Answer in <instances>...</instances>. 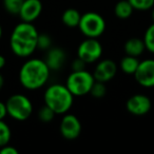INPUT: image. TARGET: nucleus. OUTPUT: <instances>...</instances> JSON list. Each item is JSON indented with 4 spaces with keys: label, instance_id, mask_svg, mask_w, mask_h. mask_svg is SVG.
Instances as JSON below:
<instances>
[{
    "label": "nucleus",
    "instance_id": "obj_1",
    "mask_svg": "<svg viewBox=\"0 0 154 154\" xmlns=\"http://www.w3.org/2000/svg\"><path fill=\"white\" fill-rule=\"evenodd\" d=\"M38 31L31 22L21 21L14 28L10 38L11 50L18 57H29L37 49Z\"/></svg>",
    "mask_w": 154,
    "mask_h": 154
},
{
    "label": "nucleus",
    "instance_id": "obj_2",
    "mask_svg": "<svg viewBox=\"0 0 154 154\" xmlns=\"http://www.w3.org/2000/svg\"><path fill=\"white\" fill-rule=\"evenodd\" d=\"M50 72L51 70L45 60L39 58L29 59L20 68V84L26 90H38L47 84Z\"/></svg>",
    "mask_w": 154,
    "mask_h": 154
},
{
    "label": "nucleus",
    "instance_id": "obj_3",
    "mask_svg": "<svg viewBox=\"0 0 154 154\" xmlns=\"http://www.w3.org/2000/svg\"><path fill=\"white\" fill-rule=\"evenodd\" d=\"M45 105L51 108L56 115L58 114H66L72 108L74 95L71 93L66 85L55 84L50 86L45 90Z\"/></svg>",
    "mask_w": 154,
    "mask_h": 154
},
{
    "label": "nucleus",
    "instance_id": "obj_4",
    "mask_svg": "<svg viewBox=\"0 0 154 154\" xmlns=\"http://www.w3.org/2000/svg\"><path fill=\"white\" fill-rule=\"evenodd\" d=\"M94 82V76L88 71H72L66 78V86L74 96H84L90 93Z\"/></svg>",
    "mask_w": 154,
    "mask_h": 154
},
{
    "label": "nucleus",
    "instance_id": "obj_5",
    "mask_svg": "<svg viewBox=\"0 0 154 154\" xmlns=\"http://www.w3.org/2000/svg\"><path fill=\"white\" fill-rule=\"evenodd\" d=\"M8 115L19 122L26 120L33 113L32 101L23 94H14L5 103Z\"/></svg>",
    "mask_w": 154,
    "mask_h": 154
},
{
    "label": "nucleus",
    "instance_id": "obj_6",
    "mask_svg": "<svg viewBox=\"0 0 154 154\" xmlns=\"http://www.w3.org/2000/svg\"><path fill=\"white\" fill-rule=\"evenodd\" d=\"M80 32L89 38H98L106 30V21L103 17L95 12H88L82 15L79 24Z\"/></svg>",
    "mask_w": 154,
    "mask_h": 154
},
{
    "label": "nucleus",
    "instance_id": "obj_7",
    "mask_svg": "<svg viewBox=\"0 0 154 154\" xmlns=\"http://www.w3.org/2000/svg\"><path fill=\"white\" fill-rule=\"evenodd\" d=\"M103 55V47L97 38L86 37L77 49V57L82 59L87 64L94 63L100 59Z\"/></svg>",
    "mask_w": 154,
    "mask_h": 154
},
{
    "label": "nucleus",
    "instance_id": "obj_8",
    "mask_svg": "<svg viewBox=\"0 0 154 154\" xmlns=\"http://www.w3.org/2000/svg\"><path fill=\"white\" fill-rule=\"evenodd\" d=\"M134 78L137 84L145 88L154 87V59H145L139 61Z\"/></svg>",
    "mask_w": 154,
    "mask_h": 154
},
{
    "label": "nucleus",
    "instance_id": "obj_9",
    "mask_svg": "<svg viewBox=\"0 0 154 154\" xmlns=\"http://www.w3.org/2000/svg\"><path fill=\"white\" fill-rule=\"evenodd\" d=\"M59 131L62 137L68 140H74L80 135L82 124L74 114H64L59 125Z\"/></svg>",
    "mask_w": 154,
    "mask_h": 154
},
{
    "label": "nucleus",
    "instance_id": "obj_10",
    "mask_svg": "<svg viewBox=\"0 0 154 154\" xmlns=\"http://www.w3.org/2000/svg\"><path fill=\"white\" fill-rule=\"evenodd\" d=\"M151 99L143 94H135L127 100L126 108L128 112L135 116L146 115L151 110Z\"/></svg>",
    "mask_w": 154,
    "mask_h": 154
},
{
    "label": "nucleus",
    "instance_id": "obj_11",
    "mask_svg": "<svg viewBox=\"0 0 154 154\" xmlns=\"http://www.w3.org/2000/svg\"><path fill=\"white\" fill-rule=\"evenodd\" d=\"M117 73V64L112 59H103L97 63L93 73L95 80L100 82H108L113 79Z\"/></svg>",
    "mask_w": 154,
    "mask_h": 154
},
{
    "label": "nucleus",
    "instance_id": "obj_12",
    "mask_svg": "<svg viewBox=\"0 0 154 154\" xmlns=\"http://www.w3.org/2000/svg\"><path fill=\"white\" fill-rule=\"evenodd\" d=\"M41 12H42V3L40 0H23L18 15L21 21L33 23L40 16Z\"/></svg>",
    "mask_w": 154,
    "mask_h": 154
},
{
    "label": "nucleus",
    "instance_id": "obj_13",
    "mask_svg": "<svg viewBox=\"0 0 154 154\" xmlns=\"http://www.w3.org/2000/svg\"><path fill=\"white\" fill-rule=\"evenodd\" d=\"M66 52L59 48H50L45 57V63L51 71H57L62 68L66 61Z\"/></svg>",
    "mask_w": 154,
    "mask_h": 154
},
{
    "label": "nucleus",
    "instance_id": "obj_14",
    "mask_svg": "<svg viewBox=\"0 0 154 154\" xmlns=\"http://www.w3.org/2000/svg\"><path fill=\"white\" fill-rule=\"evenodd\" d=\"M124 50L126 55L134 56V57H138L143 53L146 50V45L143 42V39L139 38H130L126 41L124 45Z\"/></svg>",
    "mask_w": 154,
    "mask_h": 154
},
{
    "label": "nucleus",
    "instance_id": "obj_15",
    "mask_svg": "<svg viewBox=\"0 0 154 154\" xmlns=\"http://www.w3.org/2000/svg\"><path fill=\"white\" fill-rule=\"evenodd\" d=\"M80 18L82 15L76 9H68L62 14L61 20L64 26H66L68 28H76L79 24Z\"/></svg>",
    "mask_w": 154,
    "mask_h": 154
},
{
    "label": "nucleus",
    "instance_id": "obj_16",
    "mask_svg": "<svg viewBox=\"0 0 154 154\" xmlns=\"http://www.w3.org/2000/svg\"><path fill=\"white\" fill-rule=\"evenodd\" d=\"M133 11L134 9L129 2V0H120L116 3L115 8H114L115 16L119 19H128L132 15Z\"/></svg>",
    "mask_w": 154,
    "mask_h": 154
},
{
    "label": "nucleus",
    "instance_id": "obj_17",
    "mask_svg": "<svg viewBox=\"0 0 154 154\" xmlns=\"http://www.w3.org/2000/svg\"><path fill=\"white\" fill-rule=\"evenodd\" d=\"M139 64V60L137 57L130 55H126L120 60V70L129 75H134L137 66Z\"/></svg>",
    "mask_w": 154,
    "mask_h": 154
},
{
    "label": "nucleus",
    "instance_id": "obj_18",
    "mask_svg": "<svg viewBox=\"0 0 154 154\" xmlns=\"http://www.w3.org/2000/svg\"><path fill=\"white\" fill-rule=\"evenodd\" d=\"M11 128L8 126L7 122H3V119L0 120V148L8 145L11 140Z\"/></svg>",
    "mask_w": 154,
    "mask_h": 154
},
{
    "label": "nucleus",
    "instance_id": "obj_19",
    "mask_svg": "<svg viewBox=\"0 0 154 154\" xmlns=\"http://www.w3.org/2000/svg\"><path fill=\"white\" fill-rule=\"evenodd\" d=\"M143 42L146 45V50L154 54V22L146 30Z\"/></svg>",
    "mask_w": 154,
    "mask_h": 154
},
{
    "label": "nucleus",
    "instance_id": "obj_20",
    "mask_svg": "<svg viewBox=\"0 0 154 154\" xmlns=\"http://www.w3.org/2000/svg\"><path fill=\"white\" fill-rule=\"evenodd\" d=\"M129 2L137 11H147L154 7V0H129Z\"/></svg>",
    "mask_w": 154,
    "mask_h": 154
},
{
    "label": "nucleus",
    "instance_id": "obj_21",
    "mask_svg": "<svg viewBox=\"0 0 154 154\" xmlns=\"http://www.w3.org/2000/svg\"><path fill=\"white\" fill-rule=\"evenodd\" d=\"M3 1H5V8L7 12H9L12 15L19 14L23 1H21V0H3Z\"/></svg>",
    "mask_w": 154,
    "mask_h": 154
},
{
    "label": "nucleus",
    "instance_id": "obj_22",
    "mask_svg": "<svg viewBox=\"0 0 154 154\" xmlns=\"http://www.w3.org/2000/svg\"><path fill=\"white\" fill-rule=\"evenodd\" d=\"M55 112L49 108L47 105H45L42 108H40V110L38 111V118L42 122H51L55 117Z\"/></svg>",
    "mask_w": 154,
    "mask_h": 154
},
{
    "label": "nucleus",
    "instance_id": "obj_23",
    "mask_svg": "<svg viewBox=\"0 0 154 154\" xmlns=\"http://www.w3.org/2000/svg\"><path fill=\"white\" fill-rule=\"evenodd\" d=\"M107 93V88L105 86V82H96L95 80L94 85L92 86L90 91V94L92 95L94 98H103Z\"/></svg>",
    "mask_w": 154,
    "mask_h": 154
},
{
    "label": "nucleus",
    "instance_id": "obj_24",
    "mask_svg": "<svg viewBox=\"0 0 154 154\" xmlns=\"http://www.w3.org/2000/svg\"><path fill=\"white\" fill-rule=\"evenodd\" d=\"M52 39L48 34H38L37 38V49L47 50L51 48Z\"/></svg>",
    "mask_w": 154,
    "mask_h": 154
},
{
    "label": "nucleus",
    "instance_id": "obj_25",
    "mask_svg": "<svg viewBox=\"0 0 154 154\" xmlns=\"http://www.w3.org/2000/svg\"><path fill=\"white\" fill-rule=\"evenodd\" d=\"M87 63L79 57H77L76 59L73 60L72 62V71H82L86 70Z\"/></svg>",
    "mask_w": 154,
    "mask_h": 154
},
{
    "label": "nucleus",
    "instance_id": "obj_26",
    "mask_svg": "<svg viewBox=\"0 0 154 154\" xmlns=\"http://www.w3.org/2000/svg\"><path fill=\"white\" fill-rule=\"evenodd\" d=\"M18 150L16 148L9 146V143L0 148V154H18Z\"/></svg>",
    "mask_w": 154,
    "mask_h": 154
},
{
    "label": "nucleus",
    "instance_id": "obj_27",
    "mask_svg": "<svg viewBox=\"0 0 154 154\" xmlns=\"http://www.w3.org/2000/svg\"><path fill=\"white\" fill-rule=\"evenodd\" d=\"M7 115H8L7 105H5V103L0 101V120H2Z\"/></svg>",
    "mask_w": 154,
    "mask_h": 154
},
{
    "label": "nucleus",
    "instance_id": "obj_28",
    "mask_svg": "<svg viewBox=\"0 0 154 154\" xmlns=\"http://www.w3.org/2000/svg\"><path fill=\"white\" fill-rule=\"evenodd\" d=\"M5 66V56H2L0 54V69H2Z\"/></svg>",
    "mask_w": 154,
    "mask_h": 154
},
{
    "label": "nucleus",
    "instance_id": "obj_29",
    "mask_svg": "<svg viewBox=\"0 0 154 154\" xmlns=\"http://www.w3.org/2000/svg\"><path fill=\"white\" fill-rule=\"evenodd\" d=\"M3 85H5V78L1 74H0V90L3 88Z\"/></svg>",
    "mask_w": 154,
    "mask_h": 154
},
{
    "label": "nucleus",
    "instance_id": "obj_30",
    "mask_svg": "<svg viewBox=\"0 0 154 154\" xmlns=\"http://www.w3.org/2000/svg\"><path fill=\"white\" fill-rule=\"evenodd\" d=\"M151 16H152V19H153V22H154V8H153V10H152V14H151Z\"/></svg>",
    "mask_w": 154,
    "mask_h": 154
},
{
    "label": "nucleus",
    "instance_id": "obj_31",
    "mask_svg": "<svg viewBox=\"0 0 154 154\" xmlns=\"http://www.w3.org/2000/svg\"><path fill=\"white\" fill-rule=\"evenodd\" d=\"M1 36H2V28L0 26V38H1Z\"/></svg>",
    "mask_w": 154,
    "mask_h": 154
},
{
    "label": "nucleus",
    "instance_id": "obj_32",
    "mask_svg": "<svg viewBox=\"0 0 154 154\" xmlns=\"http://www.w3.org/2000/svg\"><path fill=\"white\" fill-rule=\"evenodd\" d=\"M21 1H23V0H21Z\"/></svg>",
    "mask_w": 154,
    "mask_h": 154
}]
</instances>
